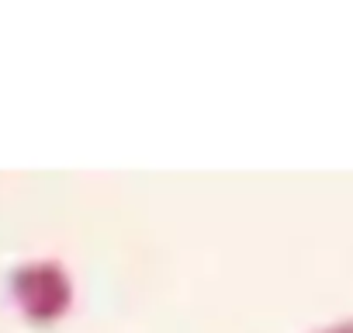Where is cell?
Returning a JSON list of instances; mask_svg holds the SVG:
<instances>
[{"instance_id":"cell-1","label":"cell","mask_w":353,"mask_h":333,"mask_svg":"<svg viewBox=\"0 0 353 333\" xmlns=\"http://www.w3.org/2000/svg\"><path fill=\"white\" fill-rule=\"evenodd\" d=\"M325 333H353V319H350V323H339V326H332V330H325Z\"/></svg>"}]
</instances>
